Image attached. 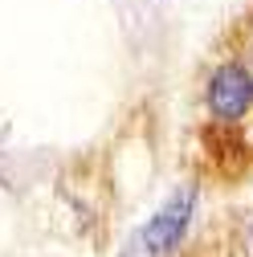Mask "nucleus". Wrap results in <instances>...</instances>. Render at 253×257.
Returning <instances> with one entry per match:
<instances>
[{"instance_id":"obj_2","label":"nucleus","mask_w":253,"mask_h":257,"mask_svg":"<svg viewBox=\"0 0 253 257\" xmlns=\"http://www.w3.org/2000/svg\"><path fill=\"white\" fill-rule=\"evenodd\" d=\"M196 212H200V184H192V180L176 184L168 192V200L135 229L131 253H143V257H176L184 249V241L192 237Z\"/></svg>"},{"instance_id":"obj_5","label":"nucleus","mask_w":253,"mask_h":257,"mask_svg":"<svg viewBox=\"0 0 253 257\" xmlns=\"http://www.w3.org/2000/svg\"><path fill=\"white\" fill-rule=\"evenodd\" d=\"M249 139H253V114H249Z\"/></svg>"},{"instance_id":"obj_4","label":"nucleus","mask_w":253,"mask_h":257,"mask_svg":"<svg viewBox=\"0 0 253 257\" xmlns=\"http://www.w3.org/2000/svg\"><path fill=\"white\" fill-rule=\"evenodd\" d=\"M245 61H249V70H253V13L245 17V25H241V49H237Z\"/></svg>"},{"instance_id":"obj_1","label":"nucleus","mask_w":253,"mask_h":257,"mask_svg":"<svg viewBox=\"0 0 253 257\" xmlns=\"http://www.w3.org/2000/svg\"><path fill=\"white\" fill-rule=\"evenodd\" d=\"M200 110L220 131H237L253 114V70L241 53L216 57L200 82Z\"/></svg>"},{"instance_id":"obj_3","label":"nucleus","mask_w":253,"mask_h":257,"mask_svg":"<svg viewBox=\"0 0 253 257\" xmlns=\"http://www.w3.org/2000/svg\"><path fill=\"white\" fill-rule=\"evenodd\" d=\"M237 257H253V216H245L237 229Z\"/></svg>"}]
</instances>
